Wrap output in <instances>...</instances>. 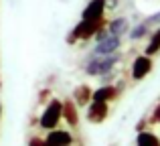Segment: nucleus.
<instances>
[{
	"label": "nucleus",
	"instance_id": "7ed1b4c3",
	"mask_svg": "<svg viewBox=\"0 0 160 146\" xmlns=\"http://www.w3.org/2000/svg\"><path fill=\"white\" fill-rule=\"evenodd\" d=\"M116 61H118V57H112V55L106 57V59H93L87 65V73L89 75H103L116 65Z\"/></svg>",
	"mask_w": 160,
	"mask_h": 146
},
{
	"label": "nucleus",
	"instance_id": "9b49d317",
	"mask_svg": "<svg viewBox=\"0 0 160 146\" xmlns=\"http://www.w3.org/2000/svg\"><path fill=\"white\" fill-rule=\"evenodd\" d=\"M91 98H93V102H108V99L116 98V89H113V87H102V89H98Z\"/></svg>",
	"mask_w": 160,
	"mask_h": 146
},
{
	"label": "nucleus",
	"instance_id": "4468645a",
	"mask_svg": "<svg viewBox=\"0 0 160 146\" xmlns=\"http://www.w3.org/2000/svg\"><path fill=\"white\" fill-rule=\"evenodd\" d=\"M146 31H148V28H146V24H138V27L130 33V39H134V41H136V39H142V37L146 35Z\"/></svg>",
	"mask_w": 160,
	"mask_h": 146
},
{
	"label": "nucleus",
	"instance_id": "0eeeda50",
	"mask_svg": "<svg viewBox=\"0 0 160 146\" xmlns=\"http://www.w3.org/2000/svg\"><path fill=\"white\" fill-rule=\"evenodd\" d=\"M150 69H152V61H150V57H138L136 61H134V69H132V75L134 79H142L146 77V75L150 73Z\"/></svg>",
	"mask_w": 160,
	"mask_h": 146
},
{
	"label": "nucleus",
	"instance_id": "f257e3e1",
	"mask_svg": "<svg viewBox=\"0 0 160 146\" xmlns=\"http://www.w3.org/2000/svg\"><path fill=\"white\" fill-rule=\"evenodd\" d=\"M99 27H102V18H83L81 23L73 28V37H71L69 41H73V39H89V37H93L95 33L99 31Z\"/></svg>",
	"mask_w": 160,
	"mask_h": 146
},
{
	"label": "nucleus",
	"instance_id": "a211bd4d",
	"mask_svg": "<svg viewBox=\"0 0 160 146\" xmlns=\"http://www.w3.org/2000/svg\"><path fill=\"white\" fill-rule=\"evenodd\" d=\"M0 112H2V106H0Z\"/></svg>",
	"mask_w": 160,
	"mask_h": 146
},
{
	"label": "nucleus",
	"instance_id": "2eb2a0df",
	"mask_svg": "<svg viewBox=\"0 0 160 146\" xmlns=\"http://www.w3.org/2000/svg\"><path fill=\"white\" fill-rule=\"evenodd\" d=\"M28 146H43V140H39V138H32L31 142H28Z\"/></svg>",
	"mask_w": 160,
	"mask_h": 146
},
{
	"label": "nucleus",
	"instance_id": "f8f14e48",
	"mask_svg": "<svg viewBox=\"0 0 160 146\" xmlns=\"http://www.w3.org/2000/svg\"><path fill=\"white\" fill-rule=\"evenodd\" d=\"M89 98H91V91H89V87H87V85H81V87L75 89V102H77L79 106L87 103V99H89Z\"/></svg>",
	"mask_w": 160,
	"mask_h": 146
},
{
	"label": "nucleus",
	"instance_id": "423d86ee",
	"mask_svg": "<svg viewBox=\"0 0 160 146\" xmlns=\"http://www.w3.org/2000/svg\"><path fill=\"white\" fill-rule=\"evenodd\" d=\"M103 10H106V0H91L85 8H83V18H102Z\"/></svg>",
	"mask_w": 160,
	"mask_h": 146
},
{
	"label": "nucleus",
	"instance_id": "f03ea898",
	"mask_svg": "<svg viewBox=\"0 0 160 146\" xmlns=\"http://www.w3.org/2000/svg\"><path fill=\"white\" fill-rule=\"evenodd\" d=\"M61 110H63V103L57 102V99H53V102L49 103V108L45 110L43 118H41V126L47 128V130H53V128L57 126V122L61 120Z\"/></svg>",
	"mask_w": 160,
	"mask_h": 146
},
{
	"label": "nucleus",
	"instance_id": "6ab92c4d",
	"mask_svg": "<svg viewBox=\"0 0 160 146\" xmlns=\"http://www.w3.org/2000/svg\"><path fill=\"white\" fill-rule=\"evenodd\" d=\"M138 146H140V144H138Z\"/></svg>",
	"mask_w": 160,
	"mask_h": 146
},
{
	"label": "nucleus",
	"instance_id": "ddd939ff",
	"mask_svg": "<svg viewBox=\"0 0 160 146\" xmlns=\"http://www.w3.org/2000/svg\"><path fill=\"white\" fill-rule=\"evenodd\" d=\"M160 51V28L156 33H154V37H152V41L148 43V49H146V55H154V53H158Z\"/></svg>",
	"mask_w": 160,
	"mask_h": 146
},
{
	"label": "nucleus",
	"instance_id": "39448f33",
	"mask_svg": "<svg viewBox=\"0 0 160 146\" xmlns=\"http://www.w3.org/2000/svg\"><path fill=\"white\" fill-rule=\"evenodd\" d=\"M69 144H71V134L63 130H53L43 142V146H69Z\"/></svg>",
	"mask_w": 160,
	"mask_h": 146
},
{
	"label": "nucleus",
	"instance_id": "dca6fc26",
	"mask_svg": "<svg viewBox=\"0 0 160 146\" xmlns=\"http://www.w3.org/2000/svg\"><path fill=\"white\" fill-rule=\"evenodd\" d=\"M152 120H154V122H160V106L156 108V110H154V116H152Z\"/></svg>",
	"mask_w": 160,
	"mask_h": 146
},
{
	"label": "nucleus",
	"instance_id": "9d476101",
	"mask_svg": "<svg viewBox=\"0 0 160 146\" xmlns=\"http://www.w3.org/2000/svg\"><path fill=\"white\" fill-rule=\"evenodd\" d=\"M61 114L65 116V120L71 124V126H75V124H77V112H75V106L71 102H65V103H63Z\"/></svg>",
	"mask_w": 160,
	"mask_h": 146
},
{
	"label": "nucleus",
	"instance_id": "1a4fd4ad",
	"mask_svg": "<svg viewBox=\"0 0 160 146\" xmlns=\"http://www.w3.org/2000/svg\"><path fill=\"white\" fill-rule=\"evenodd\" d=\"M124 33H128V20L126 18H116L112 20V24H109V35H124Z\"/></svg>",
	"mask_w": 160,
	"mask_h": 146
},
{
	"label": "nucleus",
	"instance_id": "f3484780",
	"mask_svg": "<svg viewBox=\"0 0 160 146\" xmlns=\"http://www.w3.org/2000/svg\"><path fill=\"white\" fill-rule=\"evenodd\" d=\"M106 31H98V41H102V39H106Z\"/></svg>",
	"mask_w": 160,
	"mask_h": 146
},
{
	"label": "nucleus",
	"instance_id": "20e7f679",
	"mask_svg": "<svg viewBox=\"0 0 160 146\" xmlns=\"http://www.w3.org/2000/svg\"><path fill=\"white\" fill-rule=\"evenodd\" d=\"M120 47V37L116 35H108L106 39H102L98 43V47H95V53H99V55H112L116 49Z\"/></svg>",
	"mask_w": 160,
	"mask_h": 146
},
{
	"label": "nucleus",
	"instance_id": "6e6552de",
	"mask_svg": "<svg viewBox=\"0 0 160 146\" xmlns=\"http://www.w3.org/2000/svg\"><path fill=\"white\" fill-rule=\"evenodd\" d=\"M106 116H108V103L106 102H93V106H91L89 112H87L89 122H102Z\"/></svg>",
	"mask_w": 160,
	"mask_h": 146
}]
</instances>
